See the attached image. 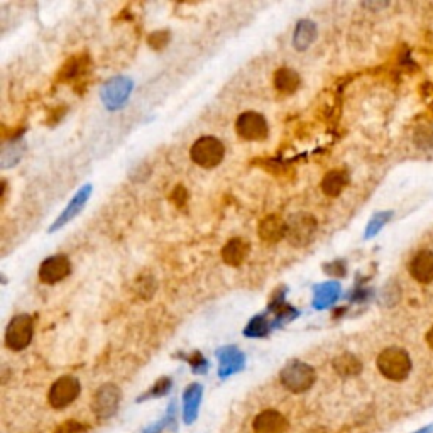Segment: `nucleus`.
<instances>
[{
    "mask_svg": "<svg viewBox=\"0 0 433 433\" xmlns=\"http://www.w3.org/2000/svg\"><path fill=\"white\" fill-rule=\"evenodd\" d=\"M349 183V175L344 170H332L323 176L322 180V192L327 196H339L344 192V188Z\"/></svg>",
    "mask_w": 433,
    "mask_h": 433,
    "instance_id": "nucleus-18",
    "label": "nucleus"
},
{
    "mask_svg": "<svg viewBox=\"0 0 433 433\" xmlns=\"http://www.w3.org/2000/svg\"><path fill=\"white\" fill-rule=\"evenodd\" d=\"M427 344L430 346V349H433V327L428 330V334H427Z\"/></svg>",
    "mask_w": 433,
    "mask_h": 433,
    "instance_id": "nucleus-26",
    "label": "nucleus"
},
{
    "mask_svg": "<svg viewBox=\"0 0 433 433\" xmlns=\"http://www.w3.org/2000/svg\"><path fill=\"white\" fill-rule=\"evenodd\" d=\"M268 325H269V323L264 320V317H258V318H254V320L249 323V327H247L246 334L247 335H252V337H256V335H264L268 332V329H269Z\"/></svg>",
    "mask_w": 433,
    "mask_h": 433,
    "instance_id": "nucleus-22",
    "label": "nucleus"
},
{
    "mask_svg": "<svg viewBox=\"0 0 433 433\" xmlns=\"http://www.w3.org/2000/svg\"><path fill=\"white\" fill-rule=\"evenodd\" d=\"M280 379L286 389L300 394L308 391L315 384L317 372H315L312 365L300 363V360H293V363L284 365V369L280 374Z\"/></svg>",
    "mask_w": 433,
    "mask_h": 433,
    "instance_id": "nucleus-3",
    "label": "nucleus"
},
{
    "mask_svg": "<svg viewBox=\"0 0 433 433\" xmlns=\"http://www.w3.org/2000/svg\"><path fill=\"white\" fill-rule=\"evenodd\" d=\"M410 275L413 280L422 284H428L433 281V252L423 249L416 252L410 263Z\"/></svg>",
    "mask_w": 433,
    "mask_h": 433,
    "instance_id": "nucleus-12",
    "label": "nucleus"
},
{
    "mask_svg": "<svg viewBox=\"0 0 433 433\" xmlns=\"http://www.w3.org/2000/svg\"><path fill=\"white\" fill-rule=\"evenodd\" d=\"M148 43H149L151 48L159 51V49L166 48V44L170 43V32H168V31L153 32V34L148 37Z\"/></svg>",
    "mask_w": 433,
    "mask_h": 433,
    "instance_id": "nucleus-21",
    "label": "nucleus"
},
{
    "mask_svg": "<svg viewBox=\"0 0 433 433\" xmlns=\"http://www.w3.org/2000/svg\"><path fill=\"white\" fill-rule=\"evenodd\" d=\"M80 391H82V386H80V381L77 377L61 376L60 379L54 381L51 389H49V405H51L54 410H63V408L70 406L71 403L78 398Z\"/></svg>",
    "mask_w": 433,
    "mask_h": 433,
    "instance_id": "nucleus-6",
    "label": "nucleus"
},
{
    "mask_svg": "<svg viewBox=\"0 0 433 433\" xmlns=\"http://www.w3.org/2000/svg\"><path fill=\"white\" fill-rule=\"evenodd\" d=\"M119 401L120 389L115 384H103L94 394L92 408H94V413L99 418H111L117 411V408H119Z\"/></svg>",
    "mask_w": 433,
    "mask_h": 433,
    "instance_id": "nucleus-8",
    "label": "nucleus"
},
{
    "mask_svg": "<svg viewBox=\"0 0 433 433\" xmlns=\"http://www.w3.org/2000/svg\"><path fill=\"white\" fill-rule=\"evenodd\" d=\"M190 156L195 165L210 170V168H215L224 161L225 148L224 144H222L220 139L212 136H203L196 139L195 144L192 146Z\"/></svg>",
    "mask_w": 433,
    "mask_h": 433,
    "instance_id": "nucleus-4",
    "label": "nucleus"
},
{
    "mask_svg": "<svg viewBox=\"0 0 433 433\" xmlns=\"http://www.w3.org/2000/svg\"><path fill=\"white\" fill-rule=\"evenodd\" d=\"M71 272V263L68 256L58 254L51 256L39 266V280L44 284H56L65 280Z\"/></svg>",
    "mask_w": 433,
    "mask_h": 433,
    "instance_id": "nucleus-9",
    "label": "nucleus"
},
{
    "mask_svg": "<svg viewBox=\"0 0 433 433\" xmlns=\"http://www.w3.org/2000/svg\"><path fill=\"white\" fill-rule=\"evenodd\" d=\"M235 130L244 141H264L269 134L268 122L258 112H244L235 122Z\"/></svg>",
    "mask_w": 433,
    "mask_h": 433,
    "instance_id": "nucleus-7",
    "label": "nucleus"
},
{
    "mask_svg": "<svg viewBox=\"0 0 433 433\" xmlns=\"http://www.w3.org/2000/svg\"><path fill=\"white\" fill-rule=\"evenodd\" d=\"M334 369L335 372L340 374V376L351 377V376H357V374L363 371V364H360V360L357 359L356 356L342 354L334 360Z\"/></svg>",
    "mask_w": 433,
    "mask_h": 433,
    "instance_id": "nucleus-19",
    "label": "nucleus"
},
{
    "mask_svg": "<svg viewBox=\"0 0 433 433\" xmlns=\"http://www.w3.org/2000/svg\"><path fill=\"white\" fill-rule=\"evenodd\" d=\"M389 215H391V213H379V215L374 217L372 222L368 227V232H365V237H372L374 234L379 232L381 227L389 220Z\"/></svg>",
    "mask_w": 433,
    "mask_h": 433,
    "instance_id": "nucleus-23",
    "label": "nucleus"
},
{
    "mask_svg": "<svg viewBox=\"0 0 433 433\" xmlns=\"http://www.w3.org/2000/svg\"><path fill=\"white\" fill-rule=\"evenodd\" d=\"M83 430H85V425H80L77 422H73V420H70V422L60 425L54 433H82Z\"/></svg>",
    "mask_w": 433,
    "mask_h": 433,
    "instance_id": "nucleus-24",
    "label": "nucleus"
},
{
    "mask_svg": "<svg viewBox=\"0 0 433 433\" xmlns=\"http://www.w3.org/2000/svg\"><path fill=\"white\" fill-rule=\"evenodd\" d=\"M187 199H188L187 190H184L183 187H176L175 192H173V200L176 201V205H180V207H182V205L187 203Z\"/></svg>",
    "mask_w": 433,
    "mask_h": 433,
    "instance_id": "nucleus-25",
    "label": "nucleus"
},
{
    "mask_svg": "<svg viewBox=\"0 0 433 433\" xmlns=\"http://www.w3.org/2000/svg\"><path fill=\"white\" fill-rule=\"evenodd\" d=\"M272 82H275L276 90L280 92V94L291 95V94H295L298 88H300L301 77L298 75V71L283 66V68H280L276 71L275 77H272Z\"/></svg>",
    "mask_w": 433,
    "mask_h": 433,
    "instance_id": "nucleus-15",
    "label": "nucleus"
},
{
    "mask_svg": "<svg viewBox=\"0 0 433 433\" xmlns=\"http://www.w3.org/2000/svg\"><path fill=\"white\" fill-rule=\"evenodd\" d=\"M432 432H433V425H432V427L423 428V430H420V432H416V433H432Z\"/></svg>",
    "mask_w": 433,
    "mask_h": 433,
    "instance_id": "nucleus-27",
    "label": "nucleus"
},
{
    "mask_svg": "<svg viewBox=\"0 0 433 433\" xmlns=\"http://www.w3.org/2000/svg\"><path fill=\"white\" fill-rule=\"evenodd\" d=\"M377 369L386 379L405 381L411 372V359L406 351L399 347H388L377 356Z\"/></svg>",
    "mask_w": 433,
    "mask_h": 433,
    "instance_id": "nucleus-1",
    "label": "nucleus"
},
{
    "mask_svg": "<svg viewBox=\"0 0 433 433\" xmlns=\"http://www.w3.org/2000/svg\"><path fill=\"white\" fill-rule=\"evenodd\" d=\"M339 293H340L339 284L335 283H325L317 286V288H315L313 306L315 308H325V306L332 305L335 300H337Z\"/></svg>",
    "mask_w": 433,
    "mask_h": 433,
    "instance_id": "nucleus-20",
    "label": "nucleus"
},
{
    "mask_svg": "<svg viewBox=\"0 0 433 433\" xmlns=\"http://www.w3.org/2000/svg\"><path fill=\"white\" fill-rule=\"evenodd\" d=\"M130 90H132V82L129 78H113L103 87L102 99L108 108L115 111L129 99Z\"/></svg>",
    "mask_w": 433,
    "mask_h": 433,
    "instance_id": "nucleus-10",
    "label": "nucleus"
},
{
    "mask_svg": "<svg viewBox=\"0 0 433 433\" xmlns=\"http://www.w3.org/2000/svg\"><path fill=\"white\" fill-rule=\"evenodd\" d=\"M317 229V218L312 213H293L286 218V241L293 247H305L313 241Z\"/></svg>",
    "mask_w": 433,
    "mask_h": 433,
    "instance_id": "nucleus-2",
    "label": "nucleus"
},
{
    "mask_svg": "<svg viewBox=\"0 0 433 433\" xmlns=\"http://www.w3.org/2000/svg\"><path fill=\"white\" fill-rule=\"evenodd\" d=\"M317 24L312 20H300L296 24L295 34H293V46L298 51H305L308 49L315 39H317Z\"/></svg>",
    "mask_w": 433,
    "mask_h": 433,
    "instance_id": "nucleus-17",
    "label": "nucleus"
},
{
    "mask_svg": "<svg viewBox=\"0 0 433 433\" xmlns=\"http://www.w3.org/2000/svg\"><path fill=\"white\" fill-rule=\"evenodd\" d=\"M34 335V322L29 315H15L6 330V346L11 351H24Z\"/></svg>",
    "mask_w": 433,
    "mask_h": 433,
    "instance_id": "nucleus-5",
    "label": "nucleus"
},
{
    "mask_svg": "<svg viewBox=\"0 0 433 433\" xmlns=\"http://www.w3.org/2000/svg\"><path fill=\"white\" fill-rule=\"evenodd\" d=\"M259 237L268 244H276L286 239V220L280 215H266L259 224Z\"/></svg>",
    "mask_w": 433,
    "mask_h": 433,
    "instance_id": "nucleus-14",
    "label": "nucleus"
},
{
    "mask_svg": "<svg viewBox=\"0 0 433 433\" xmlns=\"http://www.w3.org/2000/svg\"><path fill=\"white\" fill-rule=\"evenodd\" d=\"M249 252L251 244L241 237H235L230 239L224 246V249H222V259H224V263L229 264V266L237 268L246 263V259L249 258Z\"/></svg>",
    "mask_w": 433,
    "mask_h": 433,
    "instance_id": "nucleus-13",
    "label": "nucleus"
},
{
    "mask_svg": "<svg viewBox=\"0 0 433 433\" xmlns=\"http://www.w3.org/2000/svg\"><path fill=\"white\" fill-rule=\"evenodd\" d=\"M254 433H284L288 430V420L276 410H264L252 422Z\"/></svg>",
    "mask_w": 433,
    "mask_h": 433,
    "instance_id": "nucleus-11",
    "label": "nucleus"
},
{
    "mask_svg": "<svg viewBox=\"0 0 433 433\" xmlns=\"http://www.w3.org/2000/svg\"><path fill=\"white\" fill-rule=\"evenodd\" d=\"M90 193H92L90 187H83L82 190H80L77 195L73 196V200L70 201L68 207L65 208V212H63L61 215H60V218H58V220L51 225V232H54V230H56V229H60V227L65 225L66 222H70L71 218L77 215L80 210L85 207V203H87L88 196H90Z\"/></svg>",
    "mask_w": 433,
    "mask_h": 433,
    "instance_id": "nucleus-16",
    "label": "nucleus"
}]
</instances>
